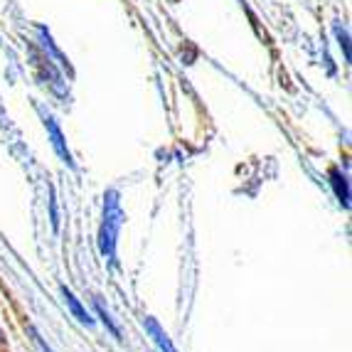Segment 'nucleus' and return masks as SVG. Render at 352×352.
<instances>
[{"mask_svg": "<svg viewBox=\"0 0 352 352\" xmlns=\"http://www.w3.org/2000/svg\"><path fill=\"white\" fill-rule=\"evenodd\" d=\"M121 224H124L121 195H118V190H106L104 207H101V224H99V252L113 266H116V247H118V234H121Z\"/></svg>", "mask_w": 352, "mask_h": 352, "instance_id": "1", "label": "nucleus"}, {"mask_svg": "<svg viewBox=\"0 0 352 352\" xmlns=\"http://www.w3.org/2000/svg\"><path fill=\"white\" fill-rule=\"evenodd\" d=\"M333 35H335V40H338V47H340L342 59H345V65H350L352 50H350V32H347V28L342 23H335L333 25Z\"/></svg>", "mask_w": 352, "mask_h": 352, "instance_id": "7", "label": "nucleus"}, {"mask_svg": "<svg viewBox=\"0 0 352 352\" xmlns=\"http://www.w3.org/2000/svg\"><path fill=\"white\" fill-rule=\"evenodd\" d=\"M0 345H3V330H0Z\"/></svg>", "mask_w": 352, "mask_h": 352, "instance_id": "10", "label": "nucleus"}, {"mask_svg": "<svg viewBox=\"0 0 352 352\" xmlns=\"http://www.w3.org/2000/svg\"><path fill=\"white\" fill-rule=\"evenodd\" d=\"M143 330L148 333L153 345L158 347V352H177V347L173 345V340H170V335L160 328V323L155 320V318H151V316L143 318Z\"/></svg>", "mask_w": 352, "mask_h": 352, "instance_id": "3", "label": "nucleus"}, {"mask_svg": "<svg viewBox=\"0 0 352 352\" xmlns=\"http://www.w3.org/2000/svg\"><path fill=\"white\" fill-rule=\"evenodd\" d=\"M328 182H330V188H333L335 197H338V202L347 210V207H350V182H347V175L340 168H330Z\"/></svg>", "mask_w": 352, "mask_h": 352, "instance_id": "5", "label": "nucleus"}, {"mask_svg": "<svg viewBox=\"0 0 352 352\" xmlns=\"http://www.w3.org/2000/svg\"><path fill=\"white\" fill-rule=\"evenodd\" d=\"M50 222H52V232H59V212H57V197L54 190L50 188Z\"/></svg>", "mask_w": 352, "mask_h": 352, "instance_id": "8", "label": "nucleus"}, {"mask_svg": "<svg viewBox=\"0 0 352 352\" xmlns=\"http://www.w3.org/2000/svg\"><path fill=\"white\" fill-rule=\"evenodd\" d=\"M45 131H47V138H50V143H52L54 153L59 155V160H62L67 168L74 170L76 163H74V158H72V151H69V146H67L65 133H62V129H59V124L54 121L52 113H45Z\"/></svg>", "mask_w": 352, "mask_h": 352, "instance_id": "2", "label": "nucleus"}, {"mask_svg": "<svg viewBox=\"0 0 352 352\" xmlns=\"http://www.w3.org/2000/svg\"><path fill=\"white\" fill-rule=\"evenodd\" d=\"M94 316L99 318V323L104 325L106 328V333L111 335L113 340H124V335H121V328H118V323L116 320H113V316H111V311H109V308H106L104 303H101L99 298H94Z\"/></svg>", "mask_w": 352, "mask_h": 352, "instance_id": "6", "label": "nucleus"}, {"mask_svg": "<svg viewBox=\"0 0 352 352\" xmlns=\"http://www.w3.org/2000/svg\"><path fill=\"white\" fill-rule=\"evenodd\" d=\"M59 291H62V298H65V303H67V308H69L72 316H74L76 320H79V323H82V325H87V328H91V325L96 323L94 316H91V313L87 311V305H84L82 300L76 298L74 291H72V288H67V286H59Z\"/></svg>", "mask_w": 352, "mask_h": 352, "instance_id": "4", "label": "nucleus"}, {"mask_svg": "<svg viewBox=\"0 0 352 352\" xmlns=\"http://www.w3.org/2000/svg\"><path fill=\"white\" fill-rule=\"evenodd\" d=\"M28 330H30V333H32V335H35V342H37V345H40V350H42V352H54L52 347L47 345V340H45V338H42V335L37 333L35 328H28Z\"/></svg>", "mask_w": 352, "mask_h": 352, "instance_id": "9", "label": "nucleus"}]
</instances>
